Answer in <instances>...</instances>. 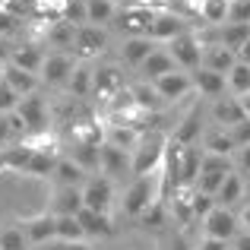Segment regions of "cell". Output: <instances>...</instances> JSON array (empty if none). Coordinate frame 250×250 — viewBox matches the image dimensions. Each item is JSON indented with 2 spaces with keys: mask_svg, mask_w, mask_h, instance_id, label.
Returning <instances> with one entry per match:
<instances>
[{
  "mask_svg": "<svg viewBox=\"0 0 250 250\" xmlns=\"http://www.w3.org/2000/svg\"><path fill=\"white\" fill-rule=\"evenodd\" d=\"M92 76H95V70L89 67V63H76V70L70 73V80H67V85H70V92H73L76 98H85L92 92Z\"/></svg>",
  "mask_w": 250,
  "mask_h": 250,
  "instance_id": "obj_35",
  "label": "cell"
},
{
  "mask_svg": "<svg viewBox=\"0 0 250 250\" xmlns=\"http://www.w3.org/2000/svg\"><path fill=\"white\" fill-rule=\"evenodd\" d=\"M225 83H228V89H231V95H234V98L244 95V92H250V63L238 61L231 70H228Z\"/></svg>",
  "mask_w": 250,
  "mask_h": 250,
  "instance_id": "obj_37",
  "label": "cell"
},
{
  "mask_svg": "<svg viewBox=\"0 0 250 250\" xmlns=\"http://www.w3.org/2000/svg\"><path fill=\"white\" fill-rule=\"evenodd\" d=\"M174 70H177V63H174V57H171L165 48H155L152 54L140 63V73H143L146 83H155V80H162L165 73H174Z\"/></svg>",
  "mask_w": 250,
  "mask_h": 250,
  "instance_id": "obj_18",
  "label": "cell"
},
{
  "mask_svg": "<svg viewBox=\"0 0 250 250\" xmlns=\"http://www.w3.org/2000/svg\"><path fill=\"white\" fill-rule=\"evenodd\" d=\"M200 165H203L200 143H196V146H181V187H196Z\"/></svg>",
  "mask_w": 250,
  "mask_h": 250,
  "instance_id": "obj_23",
  "label": "cell"
},
{
  "mask_svg": "<svg viewBox=\"0 0 250 250\" xmlns=\"http://www.w3.org/2000/svg\"><path fill=\"white\" fill-rule=\"evenodd\" d=\"M193 250H228V244L225 241H215V238H203Z\"/></svg>",
  "mask_w": 250,
  "mask_h": 250,
  "instance_id": "obj_46",
  "label": "cell"
},
{
  "mask_svg": "<svg viewBox=\"0 0 250 250\" xmlns=\"http://www.w3.org/2000/svg\"><path fill=\"white\" fill-rule=\"evenodd\" d=\"M76 219H80L85 238H111V234H114L111 215H104V212H92V209H83Z\"/></svg>",
  "mask_w": 250,
  "mask_h": 250,
  "instance_id": "obj_26",
  "label": "cell"
},
{
  "mask_svg": "<svg viewBox=\"0 0 250 250\" xmlns=\"http://www.w3.org/2000/svg\"><path fill=\"white\" fill-rule=\"evenodd\" d=\"M234 63H238V54H234L231 48H225V44H203V63L200 67L228 76V70H231Z\"/></svg>",
  "mask_w": 250,
  "mask_h": 250,
  "instance_id": "obj_16",
  "label": "cell"
},
{
  "mask_svg": "<svg viewBox=\"0 0 250 250\" xmlns=\"http://www.w3.org/2000/svg\"><path fill=\"white\" fill-rule=\"evenodd\" d=\"M143 130L140 127H130V124H111L108 133H104V143L114 149H124V152H133V146L140 143Z\"/></svg>",
  "mask_w": 250,
  "mask_h": 250,
  "instance_id": "obj_24",
  "label": "cell"
},
{
  "mask_svg": "<svg viewBox=\"0 0 250 250\" xmlns=\"http://www.w3.org/2000/svg\"><path fill=\"white\" fill-rule=\"evenodd\" d=\"M73 38H76V25L67 22V19H57V22L48 25V42L54 48H73Z\"/></svg>",
  "mask_w": 250,
  "mask_h": 250,
  "instance_id": "obj_36",
  "label": "cell"
},
{
  "mask_svg": "<svg viewBox=\"0 0 250 250\" xmlns=\"http://www.w3.org/2000/svg\"><path fill=\"white\" fill-rule=\"evenodd\" d=\"M85 181H89V171H85L83 165H76L70 155H67V159L61 155L54 174H51V184H54V187H80V190H83Z\"/></svg>",
  "mask_w": 250,
  "mask_h": 250,
  "instance_id": "obj_17",
  "label": "cell"
},
{
  "mask_svg": "<svg viewBox=\"0 0 250 250\" xmlns=\"http://www.w3.org/2000/svg\"><path fill=\"white\" fill-rule=\"evenodd\" d=\"M193 92H200V98H222L225 95V89H228V83H225V76L222 73H212V70H206V67H196L193 73Z\"/></svg>",
  "mask_w": 250,
  "mask_h": 250,
  "instance_id": "obj_15",
  "label": "cell"
},
{
  "mask_svg": "<svg viewBox=\"0 0 250 250\" xmlns=\"http://www.w3.org/2000/svg\"><path fill=\"white\" fill-rule=\"evenodd\" d=\"M10 51H13V48H6V42H3V38H0V57H3V61H6V57H10Z\"/></svg>",
  "mask_w": 250,
  "mask_h": 250,
  "instance_id": "obj_51",
  "label": "cell"
},
{
  "mask_svg": "<svg viewBox=\"0 0 250 250\" xmlns=\"http://www.w3.org/2000/svg\"><path fill=\"white\" fill-rule=\"evenodd\" d=\"M3 83L10 85V89L16 92L19 98H25V95H35V92H38V76H35V73H29V70H19V67H13V63H6Z\"/></svg>",
  "mask_w": 250,
  "mask_h": 250,
  "instance_id": "obj_25",
  "label": "cell"
},
{
  "mask_svg": "<svg viewBox=\"0 0 250 250\" xmlns=\"http://www.w3.org/2000/svg\"><path fill=\"white\" fill-rule=\"evenodd\" d=\"M3 73H6V61L0 57V80H3Z\"/></svg>",
  "mask_w": 250,
  "mask_h": 250,
  "instance_id": "obj_53",
  "label": "cell"
},
{
  "mask_svg": "<svg viewBox=\"0 0 250 250\" xmlns=\"http://www.w3.org/2000/svg\"><path fill=\"white\" fill-rule=\"evenodd\" d=\"M70 159L76 162V165H83L85 171H98V162H102V146L98 143H80L73 140V152H70Z\"/></svg>",
  "mask_w": 250,
  "mask_h": 250,
  "instance_id": "obj_32",
  "label": "cell"
},
{
  "mask_svg": "<svg viewBox=\"0 0 250 250\" xmlns=\"http://www.w3.org/2000/svg\"><path fill=\"white\" fill-rule=\"evenodd\" d=\"M228 22H250V0H231Z\"/></svg>",
  "mask_w": 250,
  "mask_h": 250,
  "instance_id": "obj_41",
  "label": "cell"
},
{
  "mask_svg": "<svg viewBox=\"0 0 250 250\" xmlns=\"http://www.w3.org/2000/svg\"><path fill=\"white\" fill-rule=\"evenodd\" d=\"M152 51H155V42H152V38L136 35V38H127V42H124V51H121V54H124V61H127L130 67L140 70V63L146 61Z\"/></svg>",
  "mask_w": 250,
  "mask_h": 250,
  "instance_id": "obj_30",
  "label": "cell"
},
{
  "mask_svg": "<svg viewBox=\"0 0 250 250\" xmlns=\"http://www.w3.org/2000/svg\"><path fill=\"white\" fill-rule=\"evenodd\" d=\"M114 3H121V0H114Z\"/></svg>",
  "mask_w": 250,
  "mask_h": 250,
  "instance_id": "obj_55",
  "label": "cell"
},
{
  "mask_svg": "<svg viewBox=\"0 0 250 250\" xmlns=\"http://www.w3.org/2000/svg\"><path fill=\"white\" fill-rule=\"evenodd\" d=\"M165 149H168V136H165V133H159V130H149V133H143L140 143L133 146V152H130V171H133V177L155 174V171L162 168Z\"/></svg>",
  "mask_w": 250,
  "mask_h": 250,
  "instance_id": "obj_1",
  "label": "cell"
},
{
  "mask_svg": "<svg viewBox=\"0 0 250 250\" xmlns=\"http://www.w3.org/2000/svg\"><path fill=\"white\" fill-rule=\"evenodd\" d=\"M19 228H22L29 247H38V244H48V241L57 238V215L51 212H38V215H29V219H19Z\"/></svg>",
  "mask_w": 250,
  "mask_h": 250,
  "instance_id": "obj_9",
  "label": "cell"
},
{
  "mask_svg": "<svg viewBox=\"0 0 250 250\" xmlns=\"http://www.w3.org/2000/svg\"><path fill=\"white\" fill-rule=\"evenodd\" d=\"M152 89L159 92V98H165V102H181V98H187L190 92H193V76H190L187 70H174V73H165L162 80H155Z\"/></svg>",
  "mask_w": 250,
  "mask_h": 250,
  "instance_id": "obj_13",
  "label": "cell"
},
{
  "mask_svg": "<svg viewBox=\"0 0 250 250\" xmlns=\"http://www.w3.org/2000/svg\"><path fill=\"white\" fill-rule=\"evenodd\" d=\"M16 104H19V95L10 89L3 80H0V114H10V111H16Z\"/></svg>",
  "mask_w": 250,
  "mask_h": 250,
  "instance_id": "obj_42",
  "label": "cell"
},
{
  "mask_svg": "<svg viewBox=\"0 0 250 250\" xmlns=\"http://www.w3.org/2000/svg\"><path fill=\"white\" fill-rule=\"evenodd\" d=\"M159 10H152V6H143V3H133V6H124V10H117V29L127 32V38H136V35H149V22H152V16Z\"/></svg>",
  "mask_w": 250,
  "mask_h": 250,
  "instance_id": "obj_8",
  "label": "cell"
},
{
  "mask_svg": "<svg viewBox=\"0 0 250 250\" xmlns=\"http://www.w3.org/2000/svg\"><path fill=\"white\" fill-rule=\"evenodd\" d=\"M203 152H212V155H234L238 146H234L231 133L225 127H212L203 133Z\"/></svg>",
  "mask_w": 250,
  "mask_h": 250,
  "instance_id": "obj_28",
  "label": "cell"
},
{
  "mask_svg": "<svg viewBox=\"0 0 250 250\" xmlns=\"http://www.w3.org/2000/svg\"><path fill=\"white\" fill-rule=\"evenodd\" d=\"M108 48V32L102 25H76V38H73V54L76 61H89V57H98Z\"/></svg>",
  "mask_w": 250,
  "mask_h": 250,
  "instance_id": "obj_6",
  "label": "cell"
},
{
  "mask_svg": "<svg viewBox=\"0 0 250 250\" xmlns=\"http://www.w3.org/2000/svg\"><path fill=\"white\" fill-rule=\"evenodd\" d=\"M152 203H162L159 200V174L133 177V184L124 193V215L127 219H143Z\"/></svg>",
  "mask_w": 250,
  "mask_h": 250,
  "instance_id": "obj_2",
  "label": "cell"
},
{
  "mask_svg": "<svg viewBox=\"0 0 250 250\" xmlns=\"http://www.w3.org/2000/svg\"><path fill=\"white\" fill-rule=\"evenodd\" d=\"M57 238L61 241H85V231L76 215H61L57 219Z\"/></svg>",
  "mask_w": 250,
  "mask_h": 250,
  "instance_id": "obj_39",
  "label": "cell"
},
{
  "mask_svg": "<svg viewBox=\"0 0 250 250\" xmlns=\"http://www.w3.org/2000/svg\"><path fill=\"white\" fill-rule=\"evenodd\" d=\"M83 206L92 209V212L111 215V206H114V184H111V177L89 174V181L83 184Z\"/></svg>",
  "mask_w": 250,
  "mask_h": 250,
  "instance_id": "obj_4",
  "label": "cell"
},
{
  "mask_svg": "<svg viewBox=\"0 0 250 250\" xmlns=\"http://www.w3.org/2000/svg\"><path fill=\"white\" fill-rule=\"evenodd\" d=\"M6 171V159H3V149H0V174Z\"/></svg>",
  "mask_w": 250,
  "mask_h": 250,
  "instance_id": "obj_52",
  "label": "cell"
},
{
  "mask_svg": "<svg viewBox=\"0 0 250 250\" xmlns=\"http://www.w3.org/2000/svg\"><path fill=\"white\" fill-rule=\"evenodd\" d=\"M228 6H231V0H203L196 16L206 25H222V22H228Z\"/></svg>",
  "mask_w": 250,
  "mask_h": 250,
  "instance_id": "obj_34",
  "label": "cell"
},
{
  "mask_svg": "<svg viewBox=\"0 0 250 250\" xmlns=\"http://www.w3.org/2000/svg\"><path fill=\"white\" fill-rule=\"evenodd\" d=\"M228 133H231V140H234V146H247L250 143V117H244L241 124H234V127H228Z\"/></svg>",
  "mask_w": 250,
  "mask_h": 250,
  "instance_id": "obj_43",
  "label": "cell"
},
{
  "mask_svg": "<svg viewBox=\"0 0 250 250\" xmlns=\"http://www.w3.org/2000/svg\"><path fill=\"white\" fill-rule=\"evenodd\" d=\"M244 193H247V187H244V174L241 171H231V174L222 181V187H219V193H215V206H234L238 200H244Z\"/></svg>",
  "mask_w": 250,
  "mask_h": 250,
  "instance_id": "obj_27",
  "label": "cell"
},
{
  "mask_svg": "<svg viewBox=\"0 0 250 250\" xmlns=\"http://www.w3.org/2000/svg\"><path fill=\"white\" fill-rule=\"evenodd\" d=\"M117 16L114 0H85V22L89 25H104Z\"/></svg>",
  "mask_w": 250,
  "mask_h": 250,
  "instance_id": "obj_33",
  "label": "cell"
},
{
  "mask_svg": "<svg viewBox=\"0 0 250 250\" xmlns=\"http://www.w3.org/2000/svg\"><path fill=\"white\" fill-rule=\"evenodd\" d=\"M121 89H124V80H121V70L117 67H98L95 70V76H92V92H95L98 98L108 102V98L117 95Z\"/></svg>",
  "mask_w": 250,
  "mask_h": 250,
  "instance_id": "obj_20",
  "label": "cell"
},
{
  "mask_svg": "<svg viewBox=\"0 0 250 250\" xmlns=\"http://www.w3.org/2000/svg\"><path fill=\"white\" fill-rule=\"evenodd\" d=\"M57 162H61V152H57V149H35L29 168H25V177H51L54 168H57Z\"/></svg>",
  "mask_w": 250,
  "mask_h": 250,
  "instance_id": "obj_29",
  "label": "cell"
},
{
  "mask_svg": "<svg viewBox=\"0 0 250 250\" xmlns=\"http://www.w3.org/2000/svg\"><path fill=\"white\" fill-rule=\"evenodd\" d=\"M16 114L25 121V127H29V136H35V133H48V104H44V98L38 95V92H35V95L19 98Z\"/></svg>",
  "mask_w": 250,
  "mask_h": 250,
  "instance_id": "obj_10",
  "label": "cell"
},
{
  "mask_svg": "<svg viewBox=\"0 0 250 250\" xmlns=\"http://www.w3.org/2000/svg\"><path fill=\"white\" fill-rule=\"evenodd\" d=\"M200 136H203V111H200V104H193V108L184 114V121L174 127L171 140H174L177 146H196Z\"/></svg>",
  "mask_w": 250,
  "mask_h": 250,
  "instance_id": "obj_14",
  "label": "cell"
},
{
  "mask_svg": "<svg viewBox=\"0 0 250 250\" xmlns=\"http://www.w3.org/2000/svg\"><path fill=\"white\" fill-rule=\"evenodd\" d=\"M238 61H244V63H250V38L244 42V48L238 51Z\"/></svg>",
  "mask_w": 250,
  "mask_h": 250,
  "instance_id": "obj_50",
  "label": "cell"
},
{
  "mask_svg": "<svg viewBox=\"0 0 250 250\" xmlns=\"http://www.w3.org/2000/svg\"><path fill=\"white\" fill-rule=\"evenodd\" d=\"M6 63H13V67L19 70H29V73H42V63H44V51L38 48V44H22V48H13L10 57H6Z\"/></svg>",
  "mask_w": 250,
  "mask_h": 250,
  "instance_id": "obj_21",
  "label": "cell"
},
{
  "mask_svg": "<svg viewBox=\"0 0 250 250\" xmlns=\"http://www.w3.org/2000/svg\"><path fill=\"white\" fill-rule=\"evenodd\" d=\"M234 171L250 174V143H247V146H241L238 152H234Z\"/></svg>",
  "mask_w": 250,
  "mask_h": 250,
  "instance_id": "obj_44",
  "label": "cell"
},
{
  "mask_svg": "<svg viewBox=\"0 0 250 250\" xmlns=\"http://www.w3.org/2000/svg\"><path fill=\"white\" fill-rule=\"evenodd\" d=\"M0 32H13V16L0 10Z\"/></svg>",
  "mask_w": 250,
  "mask_h": 250,
  "instance_id": "obj_48",
  "label": "cell"
},
{
  "mask_svg": "<svg viewBox=\"0 0 250 250\" xmlns=\"http://www.w3.org/2000/svg\"><path fill=\"white\" fill-rule=\"evenodd\" d=\"M130 168V155L124 149H114L108 143H102V162H98V174L104 177H121Z\"/></svg>",
  "mask_w": 250,
  "mask_h": 250,
  "instance_id": "obj_22",
  "label": "cell"
},
{
  "mask_svg": "<svg viewBox=\"0 0 250 250\" xmlns=\"http://www.w3.org/2000/svg\"><path fill=\"white\" fill-rule=\"evenodd\" d=\"M203 234H206V238H215V241L231 244V241L241 234V222H238V215H234L231 209L215 206L212 212L203 219Z\"/></svg>",
  "mask_w": 250,
  "mask_h": 250,
  "instance_id": "obj_5",
  "label": "cell"
},
{
  "mask_svg": "<svg viewBox=\"0 0 250 250\" xmlns=\"http://www.w3.org/2000/svg\"><path fill=\"white\" fill-rule=\"evenodd\" d=\"M244 108H241V102L238 98H215L212 102V124L215 127H234V124H241L244 121Z\"/></svg>",
  "mask_w": 250,
  "mask_h": 250,
  "instance_id": "obj_19",
  "label": "cell"
},
{
  "mask_svg": "<svg viewBox=\"0 0 250 250\" xmlns=\"http://www.w3.org/2000/svg\"><path fill=\"white\" fill-rule=\"evenodd\" d=\"M238 222H241V225H244V228H247V231H250V203H247V206H244V209H241V215H238Z\"/></svg>",
  "mask_w": 250,
  "mask_h": 250,
  "instance_id": "obj_49",
  "label": "cell"
},
{
  "mask_svg": "<svg viewBox=\"0 0 250 250\" xmlns=\"http://www.w3.org/2000/svg\"><path fill=\"white\" fill-rule=\"evenodd\" d=\"M231 244H234V247H238V250H250V231H247V234H244V231H241V234H238V238H234V241H231Z\"/></svg>",
  "mask_w": 250,
  "mask_h": 250,
  "instance_id": "obj_47",
  "label": "cell"
},
{
  "mask_svg": "<svg viewBox=\"0 0 250 250\" xmlns=\"http://www.w3.org/2000/svg\"><path fill=\"white\" fill-rule=\"evenodd\" d=\"M13 143H16V136H13V127H10V117H6V114H0V149L13 146Z\"/></svg>",
  "mask_w": 250,
  "mask_h": 250,
  "instance_id": "obj_45",
  "label": "cell"
},
{
  "mask_svg": "<svg viewBox=\"0 0 250 250\" xmlns=\"http://www.w3.org/2000/svg\"><path fill=\"white\" fill-rule=\"evenodd\" d=\"M165 51L174 57L177 70H187V73H193V70L203 63V42L196 38V32H184V35L171 38Z\"/></svg>",
  "mask_w": 250,
  "mask_h": 250,
  "instance_id": "obj_3",
  "label": "cell"
},
{
  "mask_svg": "<svg viewBox=\"0 0 250 250\" xmlns=\"http://www.w3.org/2000/svg\"><path fill=\"white\" fill-rule=\"evenodd\" d=\"M184 32H190L187 16H181V13H174V10H159L152 16V22H149L146 38H152V42H171V38L184 35Z\"/></svg>",
  "mask_w": 250,
  "mask_h": 250,
  "instance_id": "obj_7",
  "label": "cell"
},
{
  "mask_svg": "<svg viewBox=\"0 0 250 250\" xmlns=\"http://www.w3.org/2000/svg\"><path fill=\"white\" fill-rule=\"evenodd\" d=\"M83 190L80 187H51V196H48V206L44 212L51 215H80L83 212Z\"/></svg>",
  "mask_w": 250,
  "mask_h": 250,
  "instance_id": "obj_12",
  "label": "cell"
},
{
  "mask_svg": "<svg viewBox=\"0 0 250 250\" xmlns=\"http://www.w3.org/2000/svg\"><path fill=\"white\" fill-rule=\"evenodd\" d=\"M32 155H35V149L29 146V143H13V146L3 149V159H6V171H16V174H25V168H29Z\"/></svg>",
  "mask_w": 250,
  "mask_h": 250,
  "instance_id": "obj_31",
  "label": "cell"
},
{
  "mask_svg": "<svg viewBox=\"0 0 250 250\" xmlns=\"http://www.w3.org/2000/svg\"><path fill=\"white\" fill-rule=\"evenodd\" d=\"M130 92H133V102H136V108H140V111H152L155 104H159V102H155V98H159V92L152 89V83H149V85L146 83H143V85H133Z\"/></svg>",
  "mask_w": 250,
  "mask_h": 250,
  "instance_id": "obj_40",
  "label": "cell"
},
{
  "mask_svg": "<svg viewBox=\"0 0 250 250\" xmlns=\"http://www.w3.org/2000/svg\"><path fill=\"white\" fill-rule=\"evenodd\" d=\"M76 54H70V51H51V54H44V63H42V80L51 83V85H61L70 80V73L76 70Z\"/></svg>",
  "mask_w": 250,
  "mask_h": 250,
  "instance_id": "obj_11",
  "label": "cell"
},
{
  "mask_svg": "<svg viewBox=\"0 0 250 250\" xmlns=\"http://www.w3.org/2000/svg\"><path fill=\"white\" fill-rule=\"evenodd\" d=\"M0 250H29V241H25L19 222H6L0 228Z\"/></svg>",
  "mask_w": 250,
  "mask_h": 250,
  "instance_id": "obj_38",
  "label": "cell"
},
{
  "mask_svg": "<svg viewBox=\"0 0 250 250\" xmlns=\"http://www.w3.org/2000/svg\"><path fill=\"white\" fill-rule=\"evenodd\" d=\"M244 187H247V190H250V174H244Z\"/></svg>",
  "mask_w": 250,
  "mask_h": 250,
  "instance_id": "obj_54",
  "label": "cell"
}]
</instances>
